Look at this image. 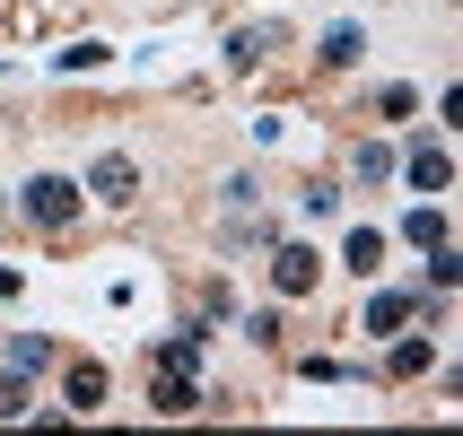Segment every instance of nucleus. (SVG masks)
<instances>
[{
  "label": "nucleus",
  "instance_id": "nucleus-6",
  "mask_svg": "<svg viewBox=\"0 0 463 436\" xmlns=\"http://www.w3.org/2000/svg\"><path fill=\"white\" fill-rule=\"evenodd\" d=\"M271 35H280V26H236L228 35V70H254L262 52H271Z\"/></svg>",
  "mask_w": 463,
  "mask_h": 436
},
{
  "label": "nucleus",
  "instance_id": "nucleus-13",
  "mask_svg": "<svg viewBox=\"0 0 463 436\" xmlns=\"http://www.w3.org/2000/svg\"><path fill=\"white\" fill-rule=\"evenodd\" d=\"M105 52H114V44H97V35H79V44H61V70H105Z\"/></svg>",
  "mask_w": 463,
  "mask_h": 436
},
{
  "label": "nucleus",
  "instance_id": "nucleus-7",
  "mask_svg": "<svg viewBox=\"0 0 463 436\" xmlns=\"http://www.w3.org/2000/svg\"><path fill=\"white\" fill-rule=\"evenodd\" d=\"M341 262H350L359 280H367V271H385V236H376V227H350V245H341Z\"/></svg>",
  "mask_w": 463,
  "mask_h": 436
},
{
  "label": "nucleus",
  "instance_id": "nucleus-9",
  "mask_svg": "<svg viewBox=\"0 0 463 436\" xmlns=\"http://www.w3.org/2000/svg\"><path fill=\"white\" fill-rule=\"evenodd\" d=\"M350 175H359V183H385L393 175V149H385V140H359V149H350Z\"/></svg>",
  "mask_w": 463,
  "mask_h": 436
},
{
  "label": "nucleus",
  "instance_id": "nucleus-16",
  "mask_svg": "<svg viewBox=\"0 0 463 436\" xmlns=\"http://www.w3.org/2000/svg\"><path fill=\"white\" fill-rule=\"evenodd\" d=\"M9 366H18V376H35V366H44V340H35V332H18V349H9Z\"/></svg>",
  "mask_w": 463,
  "mask_h": 436
},
{
  "label": "nucleus",
  "instance_id": "nucleus-10",
  "mask_svg": "<svg viewBox=\"0 0 463 436\" xmlns=\"http://www.w3.org/2000/svg\"><path fill=\"white\" fill-rule=\"evenodd\" d=\"M411 314H420V297H376V306H367V332H402Z\"/></svg>",
  "mask_w": 463,
  "mask_h": 436
},
{
  "label": "nucleus",
  "instance_id": "nucleus-14",
  "mask_svg": "<svg viewBox=\"0 0 463 436\" xmlns=\"http://www.w3.org/2000/svg\"><path fill=\"white\" fill-rule=\"evenodd\" d=\"M157 366H202V332H184V340H166V349H157Z\"/></svg>",
  "mask_w": 463,
  "mask_h": 436
},
{
  "label": "nucleus",
  "instance_id": "nucleus-3",
  "mask_svg": "<svg viewBox=\"0 0 463 436\" xmlns=\"http://www.w3.org/2000/svg\"><path fill=\"white\" fill-rule=\"evenodd\" d=\"M315 280H324V254L315 245H271V288L280 297H307Z\"/></svg>",
  "mask_w": 463,
  "mask_h": 436
},
{
  "label": "nucleus",
  "instance_id": "nucleus-4",
  "mask_svg": "<svg viewBox=\"0 0 463 436\" xmlns=\"http://www.w3.org/2000/svg\"><path fill=\"white\" fill-rule=\"evenodd\" d=\"M166 419H184V411H202V393H193V366H157V393H149Z\"/></svg>",
  "mask_w": 463,
  "mask_h": 436
},
{
  "label": "nucleus",
  "instance_id": "nucleus-8",
  "mask_svg": "<svg viewBox=\"0 0 463 436\" xmlns=\"http://www.w3.org/2000/svg\"><path fill=\"white\" fill-rule=\"evenodd\" d=\"M97 402H105V366L79 358V366H71V411H97Z\"/></svg>",
  "mask_w": 463,
  "mask_h": 436
},
{
  "label": "nucleus",
  "instance_id": "nucleus-15",
  "mask_svg": "<svg viewBox=\"0 0 463 436\" xmlns=\"http://www.w3.org/2000/svg\"><path fill=\"white\" fill-rule=\"evenodd\" d=\"M18 411H26V376L9 366V376H0V419H18Z\"/></svg>",
  "mask_w": 463,
  "mask_h": 436
},
{
  "label": "nucleus",
  "instance_id": "nucleus-11",
  "mask_svg": "<svg viewBox=\"0 0 463 436\" xmlns=\"http://www.w3.org/2000/svg\"><path fill=\"white\" fill-rule=\"evenodd\" d=\"M359 52H367V35H359V26H333V35H324V61H333V70H350Z\"/></svg>",
  "mask_w": 463,
  "mask_h": 436
},
{
  "label": "nucleus",
  "instance_id": "nucleus-12",
  "mask_svg": "<svg viewBox=\"0 0 463 436\" xmlns=\"http://www.w3.org/2000/svg\"><path fill=\"white\" fill-rule=\"evenodd\" d=\"M402 236H411V245H429V254H438V245H446V209H411V218H402Z\"/></svg>",
  "mask_w": 463,
  "mask_h": 436
},
{
  "label": "nucleus",
  "instance_id": "nucleus-1",
  "mask_svg": "<svg viewBox=\"0 0 463 436\" xmlns=\"http://www.w3.org/2000/svg\"><path fill=\"white\" fill-rule=\"evenodd\" d=\"M79 201H88V192H79V183L71 175H35V183H26V218H35V227H71V218H79Z\"/></svg>",
  "mask_w": 463,
  "mask_h": 436
},
{
  "label": "nucleus",
  "instance_id": "nucleus-2",
  "mask_svg": "<svg viewBox=\"0 0 463 436\" xmlns=\"http://www.w3.org/2000/svg\"><path fill=\"white\" fill-rule=\"evenodd\" d=\"M79 192H88V201H105V209H131V201H140V166H131L123 149H105L97 166H88V183H79Z\"/></svg>",
  "mask_w": 463,
  "mask_h": 436
},
{
  "label": "nucleus",
  "instance_id": "nucleus-5",
  "mask_svg": "<svg viewBox=\"0 0 463 436\" xmlns=\"http://www.w3.org/2000/svg\"><path fill=\"white\" fill-rule=\"evenodd\" d=\"M402 175H411L420 192H446V183H455V157H446V149H411V166H402Z\"/></svg>",
  "mask_w": 463,
  "mask_h": 436
}]
</instances>
